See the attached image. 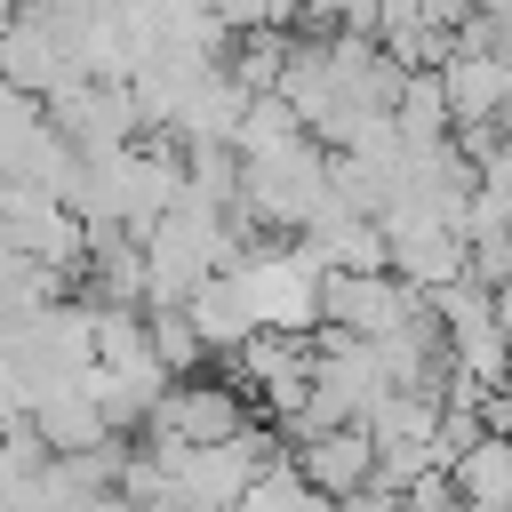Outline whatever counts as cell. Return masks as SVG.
Masks as SVG:
<instances>
[{
	"label": "cell",
	"instance_id": "6da1fadb",
	"mask_svg": "<svg viewBox=\"0 0 512 512\" xmlns=\"http://www.w3.org/2000/svg\"><path fill=\"white\" fill-rule=\"evenodd\" d=\"M144 432L152 440H184V448H216V440L256 432V408H248L240 384H192V376H176L160 392V408L144 416Z\"/></svg>",
	"mask_w": 512,
	"mask_h": 512
},
{
	"label": "cell",
	"instance_id": "7a4b0ae2",
	"mask_svg": "<svg viewBox=\"0 0 512 512\" xmlns=\"http://www.w3.org/2000/svg\"><path fill=\"white\" fill-rule=\"evenodd\" d=\"M296 464H304L312 488H328L336 504H352V496H368L384 480V440L368 424H328V432L296 440Z\"/></svg>",
	"mask_w": 512,
	"mask_h": 512
},
{
	"label": "cell",
	"instance_id": "3957f363",
	"mask_svg": "<svg viewBox=\"0 0 512 512\" xmlns=\"http://www.w3.org/2000/svg\"><path fill=\"white\" fill-rule=\"evenodd\" d=\"M464 512H512V432H480L456 464H448Z\"/></svg>",
	"mask_w": 512,
	"mask_h": 512
},
{
	"label": "cell",
	"instance_id": "277c9868",
	"mask_svg": "<svg viewBox=\"0 0 512 512\" xmlns=\"http://www.w3.org/2000/svg\"><path fill=\"white\" fill-rule=\"evenodd\" d=\"M152 352H160V368H168V376H200L216 344L200 336V320H192L184 304H152Z\"/></svg>",
	"mask_w": 512,
	"mask_h": 512
}]
</instances>
